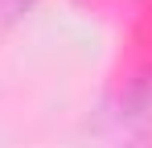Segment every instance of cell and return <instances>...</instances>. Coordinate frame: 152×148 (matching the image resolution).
Instances as JSON below:
<instances>
[{
	"label": "cell",
	"mask_w": 152,
	"mask_h": 148,
	"mask_svg": "<svg viewBox=\"0 0 152 148\" xmlns=\"http://www.w3.org/2000/svg\"><path fill=\"white\" fill-rule=\"evenodd\" d=\"M4 4H8V12H25L33 0H4Z\"/></svg>",
	"instance_id": "6da1fadb"
}]
</instances>
